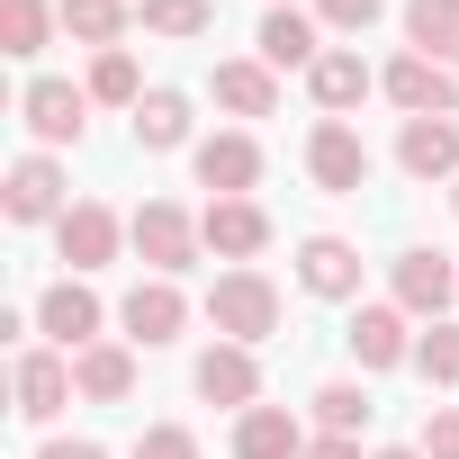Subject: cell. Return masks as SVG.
I'll use <instances>...</instances> for the list:
<instances>
[{
	"instance_id": "obj_1",
	"label": "cell",
	"mask_w": 459,
	"mask_h": 459,
	"mask_svg": "<svg viewBox=\"0 0 459 459\" xmlns=\"http://www.w3.org/2000/svg\"><path fill=\"white\" fill-rule=\"evenodd\" d=\"M207 325H216L225 342H244V351H253V342L280 333V289H271L262 271H225V280L207 289Z\"/></svg>"
},
{
	"instance_id": "obj_2",
	"label": "cell",
	"mask_w": 459,
	"mask_h": 459,
	"mask_svg": "<svg viewBox=\"0 0 459 459\" xmlns=\"http://www.w3.org/2000/svg\"><path fill=\"white\" fill-rule=\"evenodd\" d=\"M126 235H135V253L153 262V280H180V271L198 262V244H207V235H198V216H180L171 198H144Z\"/></svg>"
},
{
	"instance_id": "obj_3",
	"label": "cell",
	"mask_w": 459,
	"mask_h": 459,
	"mask_svg": "<svg viewBox=\"0 0 459 459\" xmlns=\"http://www.w3.org/2000/svg\"><path fill=\"white\" fill-rule=\"evenodd\" d=\"M378 91H387L405 117H450V108H459V73L432 64V55H396V64L378 73Z\"/></svg>"
},
{
	"instance_id": "obj_4",
	"label": "cell",
	"mask_w": 459,
	"mask_h": 459,
	"mask_svg": "<svg viewBox=\"0 0 459 459\" xmlns=\"http://www.w3.org/2000/svg\"><path fill=\"white\" fill-rule=\"evenodd\" d=\"M307 171H316V189H333V198H360V189H369V144H360L342 117H325V126L307 135Z\"/></svg>"
},
{
	"instance_id": "obj_5",
	"label": "cell",
	"mask_w": 459,
	"mask_h": 459,
	"mask_svg": "<svg viewBox=\"0 0 459 459\" xmlns=\"http://www.w3.org/2000/svg\"><path fill=\"white\" fill-rule=\"evenodd\" d=\"M55 244H64V262H73V271H100V262H117L126 225H117V207H100V198H73V207L55 216Z\"/></svg>"
},
{
	"instance_id": "obj_6",
	"label": "cell",
	"mask_w": 459,
	"mask_h": 459,
	"mask_svg": "<svg viewBox=\"0 0 459 459\" xmlns=\"http://www.w3.org/2000/svg\"><path fill=\"white\" fill-rule=\"evenodd\" d=\"M82 108H91V91H73V82H55V73H37V82L19 91V117H28L37 144H82Z\"/></svg>"
},
{
	"instance_id": "obj_7",
	"label": "cell",
	"mask_w": 459,
	"mask_h": 459,
	"mask_svg": "<svg viewBox=\"0 0 459 459\" xmlns=\"http://www.w3.org/2000/svg\"><path fill=\"white\" fill-rule=\"evenodd\" d=\"M117 325L153 351V342H180V325H189V298L171 289V280H135L126 289V307H117Z\"/></svg>"
},
{
	"instance_id": "obj_8",
	"label": "cell",
	"mask_w": 459,
	"mask_h": 459,
	"mask_svg": "<svg viewBox=\"0 0 459 459\" xmlns=\"http://www.w3.org/2000/svg\"><path fill=\"white\" fill-rule=\"evenodd\" d=\"M189 162H198V189H216V198H253V180H262V144L253 135H207Z\"/></svg>"
},
{
	"instance_id": "obj_9",
	"label": "cell",
	"mask_w": 459,
	"mask_h": 459,
	"mask_svg": "<svg viewBox=\"0 0 459 459\" xmlns=\"http://www.w3.org/2000/svg\"><path fill=\"white\" fill-rule=\"evenodd\" d=\"M198 235H207V253H225V262H253V253L271 244V216H262L253 198H207Z\"/></svg>"
},
{
	"instance_id": "obj_10",
	"label": "cell",
	"mask_w": 459,
	"mask_h": 459,
	"mask_svg": "<svg viewBox=\"0 0 459 459\" xmlns=\"http://www.w3.org/2000/svg\"><path fill=\"white\" fill-rule=\"evenodd\" d=\"M0 207H10V225H46V216H64V171H55L46 153H19V162H10V189H0Z\"/></svg>"
},
{
	"instance_id": "obj_11",
	"label": "cell",
	"mask_w": 459,
	"mask_h": 459,
	"mask_svg": "<svg viewBox=\"0 0 459 459\" xmlns=\"http://www.w3.org/2000/svg\"><path fill=\"white\" fill-rule=\"evenodd\" d=\"M450 298H459L450 253H396V307H405V316H432V325H441Z\"/></svg>"
},
{
	"instance_id": "obj_12",
	"label": "cell",
	"mask_w": 459,
	"mask_h": 459,
	"mask_svg": "<svg viewBox=\"0 0 459 459\" xmlns=\"http://www.w3.org/2000/svg\"><path fill=\"white\" fill-rule=\"evenodd\" d=\"M37 333H55L64 351H91V342H100V298H91L82 280H55V289L37 298Z\"/></svg>"
},
{
	"instance_id": "obj_13",
	"label": "cell",
	"mask_w": 459,
	"mask_h": 459,
	"mask_svg": "<svg viewBox=\"0 0 459 459\" xmlns=\"http://www.w3.org/2000/svg\"><path fill=\"white\" fill-rule=\"evenodd\" d=\"M396 162H405L414 180H459V117H405Z\"/></svg>"
},
{
	"instance_id": "obj_14",
	"label": "cell",
	"mask_w": 459,
	"mask_h": 459,
	"mask_svg": "<svg viewBox=\"0 0 459 459\" xmlns=\"http://www.w3.org/2000/svg\"><path fill=\"white\" fill-rule=\"evenodd\" d=\"M64 405H73V360L64 351H19V414L55 423Z\"/></svg>"
},
{
	"instance_id": "obj_15",
	"label": "cell",
	"mask_w": 459,
	"mask_h": 459,
	"mask_svg": "<svg viewBox=\"0 0 459 459\" xmlns=\"http://www.w3.org/2000/svg\"><path fill=\"white\" fill-rule=\"evenodd\" d=\"M198 396H207V405H253V396H262V360H253L244 342L198 351Z\"/></svg>"
},
{
	"instance_id": "obj_16",
	"label": "cell",
	"mask_w": 459,
	"mask_h": 459,
	"mask_svg": "<svg viewBox=\"0 0 459 459\" xmlns=\"http://www.w3.org/2000/svg\"><path fill=\"white\" fill-rule=\"evenodd\" d=\"M298 280H307L316 298H360V253H351L342 235H307V244H298Z\"/></svg>"
},
{
	"instance_id": "obj_17",
	"label": "cell",
	"mask_w": 459,
	"mask_h": 459,
	"mask_svg": "<svg viewBox=\"0 0 459 459\" xmlns=\"http://www.w3.org/2000/svg\"><path fill=\"white\" fill-rule=\"evenodd\" d=\"M235 459H307V432L289 405H244L235 423Z\"/></svg>"
},
{
	"instance_id": "obj_18",
	"label": "cell",
	"mask_w": 459,
	"mask_h": 459,
	"mask_svg": "<svg viewBox=\"0 0 459 459\" xmlns=\"http://www.w3.org/2000/svg\"><path fill=\"white\" fill-rule=\"evenodd\" d=\"M307 91H316V108H333V117H342V108H360V100H369V64H360L351 46H325V55L307 64Z\"/></svg>"
},
{
	"instance_id": "obj_19",
	"label": "cell",
	"mask_w": 459,
	"mask_h": 459,
	"mask_svg": "<svg viewBox=\"0 0 459 459\" xmlns=\"http://www.w3.org/2000/svg\"><path fill=\"white\" fill-rule=\"evenodd\" d=\"M351 351H360V369H396V360H414V342H405V307H360V316H351Z\"/></svg>"
},
{
	"instance_id": "obj_20",
	"label": "cell",
	"mask_w": 459,
	"mask_h": 459,
	"mask_svg": "<svg viewBox=\"0 0 459 459\" xmlns=\"http://www.w3.org/2000/svg\"><path fill=\"white\" fill-rule=\"evenodd\" d=\"M73 387H82L91 405H117V396L135 387V351H126V342H91V351H73Z\"/></svg>"
},
{
	"instance_id": "obj_21",
	"label": "cell",
	"mask_w": 459,
	"mask_h": 459,
	"mask_svg": "<svg viewBox=\"0 0 459 459\" xmlns=\"http://www.w3.org/2000/svg\"><path fill=\"white\" fill-rule=\"evenodd\" d=\"M135 144L144 153H180L189 144V100L180 91H144L135 100Z\"/></svg>"
},
{
	"instance_id": "obj_22",
	"label": "cell",
	"mask_w": 459,
	"mask_h": 459,
	"mask_svg": "<svg viewBox=\"0 0 459 459\" xmlns=\"http://www.w3.org/2000/svg\"><path fill=\"white\" fill-rule=\"evenodd\" d=\"M216 100L235 117H271L280 108V82H271V64H216Z\"/></svg>"
},
{
	"instance_id": "obj_23",
	"label": "cell",
	"mask_w": 459,
	"mask_h": 459,
	"mask_svg": "<svg viewBox=\"0 0 459 459\" xmlns=\"http://www.w3.org/2000/svg\"><path fill=\"white\" fill-rule=\"evenodd\" d=\"M325 46H316V19H298V10H271L262 19V64L271 73H289V64H316Z\"/></svg>"
},
{
	"instance_id": "obj_24",
	"label": "cell",
	"mask_w": 459,
	"mask_h": 459,
	"mask_svg": "<svg viewBox=\"0 0 459 459\" xmlns=\"http://www.w3.org/2000/svg\"><path fill=\"white\" fill-rule=\"evenodd\" d=\"M405 37H414V55H459V0H405Z\"/></svg>"
},
{
	"instance_id": "obj_25",
	"label": "cell",
	"mask_w": 459,
	"mask_h": 459,
	"mask_svg": "<svg viewBox=\"0 0 459 459\" xmlns=\"http://www.w3.org/2000/svg\"><path fill=\"white\" fill-rule=\"evenodd\" d=\"M64 10H46V0H0V55H46V28H55Z\"/></svg>"
},
{
	"instance_id": "obj_26",
	"label": "cell",
	"mask_w": 459,
	"mask_h": 459,
	"mask_svg": "<svg viewBox=\"0 0 459 459\" xmlns=\"http://www.w3.org/2000/svg\"><path fill=\"white\" fill-rule=\"evenodd\" d=\"M64 28H73L82 46H100V55H108V46L126 37V0H64Z\"/></svg>"
},
{
	"instance_id": "obj_27",
	"label": "cell",
	"mask_w": 459,
	"mask_h": 459,
	"mask_svg": "<svg viewBox=\"0 0 459 459\" xmlns=\"http://www.w3.org/2000/svg\"><path fill=\"white\" fill-rule=\"evenodd\" d=\"M91 100H108V108H135V100H144V82H135V55H126V46H108V55L91 64Z\"/></svg>"
},
{
	"instance_id": "obj_28",
	"label": "cell",
	"mask_w": 459,
	"mask_h": 459,
	"mask_svg": "<svg viewBox=\"0 0 459 459\" xmlns=\"http://www.w3.org/2000/svg\"><path fill=\"white\" fill-rule=\"evenodd\" d=\"M316 423H325V432H342V441H360V423H369V396H360L351 378H333V387H316Z\"/></svg>"
},
{
	"instance_id": "obj_29",
	"label": "cell",
	"mask_w": 459,
	"mask_h": 459,
	"mask_svg": "<svg viewBox=\"0 0 459 459\" xmlns=\"http://www.w3.org/2000/svg\"><path fill=\"white\" fill-rule=\"evenodd\" d=\"M144 28L153 37H207L216 10H207V0H144Z\"/></svg>"
},
{
	"instance_id": "obj_30",
	"label": "cell",
	"mask_w": 459,
	"mask_h": 459,
	"mask_svg": "<svg viewBox=\"0 0 459 459\" xmlns=\"http://www.w3.org/2000/svg\"><path fill=\"white\" fill-rule=\"evenodd\" d=\"M414 369H423L432 387H459V325H432V333L414 342Z\"/></svg>"
},
{
	"instance_id": "obj_31",
	"label": "cell",
	"mask_w": 459,
	"mask_h": 459,
	"mask_svg": "<svg viewBox=\"0 0 459 459\" xmlns=\"http://www.w3.org/2000/svg\"><path fill=\"white\" fill-rule=\"evenodd\" d=\"M135 459H198V432H189V423H144Z\"/></svg>"
},
{
	"instance_id": "obj_32",
	"label": "cell",
	"mask_w": 459,
	"mask_h": 459,
	"mask_svg": "<svg viewBox=\"0 0 459 459\" xmlns=\"http://www.w3.org/2000/svg\"><path fill=\"white\" fill-rule=\"evenodd\" d=\"M423 459H459V405H432V423H423Z\"/></svg>"
},
{
	"instance_id": "obj_33",
	"label": "cell",
	"mask_w": 459,
	"mask_h": 459,
	"mask_svg": "<svg viewBox=\"0 0 459 459\" xmlns=\"http://www.w3.org/2000/svg\"><path fill=\"white\" fill-rule=\"evenodd\" d=\"M378 10H387V0H316V19H325V28H369Z\"/></svg>"
},
{
	"instance_id": "obj_34",
	"label": "cell",
	"mask_w": 459,
	"mask_h": 459,
	"mask_svg": "<svg viewBox=\"0 0 459 459\" xmlns=\"http://www.w3.org/2000/svg\"><path fill=\"white\" fill-rule=\"evenodd\" d=\"M307 459H360V441H342V432H325V441H307Z\"/></svg>"
},
{
	"instance_id": "obj_35",
	"label": "cell",
	"mask_w": 459,
	"mask_h": 459,
	"mask_svg": "<svg viewBox=\"0 0 459 459\" xmlns=\"http://www.w3.org/2000/svg\"><path fill=\"white\" fill-rule=\"evenodd\" d=\"M46 459H108L100 441H46Z\"/></svg>"
},
{
	"instance_id": "obj_36",
	"label": "cell",
	"mask_w": 459,
	"mask_h": 459,
	"mask_svg": "<svg viewBox=\"0 0 459 459\" xmlns=\"http://www.w3.org/2000/svg\"><path fill=\"white\" fill-rule=\"evenodd\" d=\"M369 459H423V450H369Z\"/></svg>"
},
{
	"instance_id": "obj_37",
	"label": "cell",
	"mask_w": 459,
	"mask_h": 459,
	"mask_svg": "<svg viewBox=\"0 0 459 459\" xmlns=\"http://www.w3.org/2000/svg\"><path fill=\"white\" fill-rule=\"evenodd\" d=\"M271 10H289V0H271Z\"/></svg>"
},
{
	"instance_id": "obj_38",
	"label": "cell",
	"mask_w": 459,
	"mask_h": 459,
	"mask_svg": "<svg viewBox=\"0 0 459 459\" xmlns=\"http://www.w3.org/2000/svg\"><path fill=\"white\" fill-rule=\"evenodd\" d=\"M450 73H459V55H450Z\"/></svg>"
},
{
	"instance_id": "obj_39",
	"label": "cell",
	"mask_w": 459,
	"mask_h": 459,
	"mask_svg": "<svg viewBox=\"0 0 459 459\" xmlns=\"http://www.w3.org/2000/svg\"><path fill=\"white\" fill-rule=\"evenodd\" d=\"M450 207H459V189H450Z\"/></svg>"
}]
</instances>
